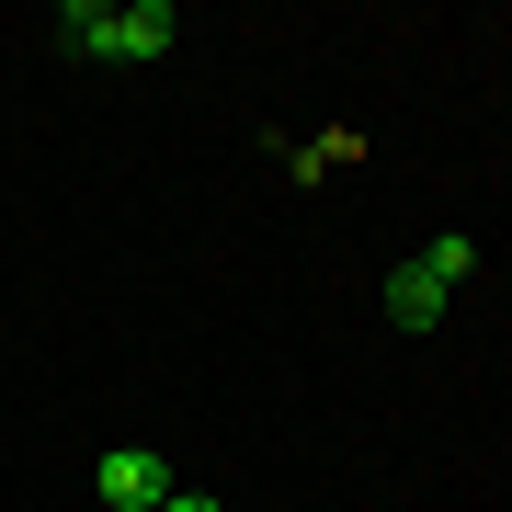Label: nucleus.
Segmentation results:
<instances>
[{
	"instance_id": "obj_1",
	"label": "nucleus",
	"mask_w": 512,
	"mask_h": 512,
	"mask_svg": "<svg viewBox=\"0 0 512 512\" xmlns=\"http://www.w3.org/2000/svg\"><path fill=\"white\" fill-rule=\"evenodd\" d=\"M57 35H69L80 57H103V69H137V57H171L183 12H171V0H126V12H103V0H69V12H57Z\"/></svg>"
},
{
	"instance_id": "obj_2",
	"label": "nucleus",
	"mask_w": 512,
	"mask_h": 512,
	"mask_svg": "<svg viewBox=\"0 0 512 512\" xmlns=\"http://www.w3.org/2000/svg\"><path fill=\"white\" fill-rule=\"evenodd\" d=\"M171 490H183V478L148 456V444H114V456L92 467V501H103V512H160Z\"/></svg>"
},
{
	"instance_id": "obj_3",
	"label": "nucleus",
	"mask_w": 512,
	"mask_h": 512,
	"mask_svg": "<svg viewBox=\"0 0 512 512\" xmlns=\"http://www.w3.org/2000/svg\"><path fill=\"white\" fill-rule=\"evenodd\" d=\"M444 308H456V274H433V262H399V274H387V319L399 330H433Z\"/></svg>"
},
{
	"instance_id": "obj_4",
	"label": "nucleus",
	"mask_w": 512,
	"mask_h": 512,
	"mask_svg": "<svg viewBox=\"0 0 512 512\" xmlns=\"http://www.w3.org/2000/svg\"><path fill=\"white\" fill-rule=\"evenodd\" d=\"M171 512H228V501H205V490H183V501H171Z\"/></svg>"
},
{
	"instance_id": "obj_5",
	"label": "nucleus",
	"mask_w": 512,
	"mask_h": 512,
	"mask_svg": "<svg viewBox=\"0 0 512 512\" xmlns=\"http://www.w3.org/2000/svg\"><path fill=\"white\" fill-rule=\"evenodd\" d=\"M171 501H183V490H171ZM171 501H160V512H171Z\"/></svg>"
}]
</instances>
